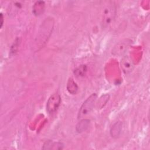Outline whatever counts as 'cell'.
Instances as JSON below:
<instances>
[{"label": "cell", "instance_id": "cell-1", "mask_svg": "<svg viewBox=\"0 0 150 150\" xmlns=\"http://www.w3.org/2000/svg\"><path fill=\"white\" fill-rule=\"evenodd\" d=\"M97 98V94L93 93L83 102L78 112V118H84L91 112L96 104Z\"/></svg>", "mask_w": 150, "mask_h": 150}, {"label": "cell", "instance_id": "cell-2", "mask_svg": "<svg viewBox=\"0 0 150 150\" xmlns=\"http://www.w3.org/2000/svg\"><path fill=\"white\" fill-rule=\"evenodd\" d=\"M116 14V8L114 5L110 4L108 5L104 9L103 19L102 25L104 28H107L114 21Z\"/></svg>", "mask_w": 150, "mask_h": 150}, {"label": "cell", "instance_id": "cell-3", "mask_svg": "<svg viewBox=\"0 0 150 150\" xmlns=\"http://www.w3.org/2000/svg\"><path fill=\"white\" fill-rule=\"evenodd\" d=\"M61 103V97L57 93L53 94L48 99L46 104V110L49 114L54 112Z\"/></svg>", "mask_w": 150, "mask_h": 150}, {"label": "cell", "instance_id": "cell-4", "mask_svg": "<svg viewBox=\"0 0 150 150\" xmlns=\"http://www.w3.org/2000/svg\"><path fill=\"white\" fill-rule=\"evenodd\" d=\"M132 41L129 39L123 40L122 41L118 43L112 49V53L114 56H121L124 54L129 47Z\"/></svg>", "mask_w": 150, "mask_h": 150}, {"label": "cell", "instance_id": "cell-5", "mask_svg": "<svg viewBox=\"0 0 150 150\" xmlns=\"http://www.w3.org/2000/svg\"><path fill=\"white\" fill-rule=\"evenodd\" d=\"M121 69L125 74H129L134 69V63L131 59L127 56L122 58L121 62Z\"/></svg>", "mask_w": 150, "mask_h": 150}, {"label": "cell", "instance_id": "cell-6", "mask_svg": "<svg viewBox=\"0 0 150 150\" xmlns=\"http://www.w3.org/2000/svg\"><path fill=\"white\" fill-rule=\"evenodd\" d=\"M63 144L60 142H53L52 141H46L43 145V149H62Z\"/></svg>", "mask_w": 150, "mask_h": 150}, {"label": "cell", "instance_id": "cell-7", "mask_svg": "<svg viewBox=\"0 0 150 150\" xmlns=\"http://www.w3.org/2000/svg\"><path fill=\"white\" fill-rule=\"evenodd\" d=\"M90 121L88 119H83L78 122L76 127V130L79 133H81L87 129L90 126Z\"/></svg>", "mask_w": 150, "mask_h": 150}, {"label": "cell", "instance_id": "cell-8", "mask_svg": "<svg viewBox=\"0 0 150 150\" xmlns=\"http://www.w3.org/2000/svg\"><path fill=\"white\" fill-rule=\"evenodd\" d=\"M67 90L68 92L71 94H74L77 93L78 90V86L75 81L73 80V79L70 78L67 83L66 86Z\"/></svg>", "mask_w": 150, "mask_h": 150}, {"label": "cell", "instance_id": "cell-9", "mask_svg": "<svg viewBox=\"0 0 150 150\" xmlns=\"http://www.w3.org/2000/svg\"><path fill=\"white\" fill-rule=\"evenodd\" d=\"M45 8V2L43 1H37L33 5V12L38 16L43 13Z\"/></svg>", "mask_w": 150, "mask_h": 150}, {"label": "cell", "instance_id": "cell-10", "mask_svg": "<svg viewBox=\"0 0 150 150\" xmlns=\"http://www.w3.org/2000/svg\"><path fill=\"white\" fill-rule=\"evenodd\" d=\"M121 127L122 124L120 121L117 122L115 124H114L110 131L111 135L112 137L117 138L120 135L121 131Z\"/></svg>", "mask_w": 150, "mask_h": 150}, {"label": "cell", "instance_id": "cell-11", "mask_svg": "<svg viewBox=\"0 0 150 150\" xmlns=\"http://www.w3.org/2000/svg\"><path fill=\"white\" fill-rule=\"evenodd\" d=\"M87 71V67L86 65H81L76 70H74V73L77 77H81L84 76Z\"/></svg>", "mask_w": 150, "mask_h": 150}, {"label": "cell", "instance_id": "cell-12", "mask_svg": "<svg viewBox=\"0 0 150 150\" xmlns=\"http://www.w3.org/2000/svg\"><path fill=\"white\" fill-rule=\"evenodd\" d=\"M0 20H1V22H0V23H1V28H2V25H3V23H4V16H3V15H2V13H1V17H0Z\"/></svg>", "mask_w": 150, "mask_h": 150}]
</instances>
